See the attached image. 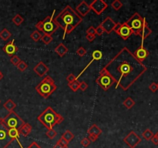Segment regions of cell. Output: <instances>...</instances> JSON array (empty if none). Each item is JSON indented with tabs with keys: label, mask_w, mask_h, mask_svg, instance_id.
<instances>
[{
	"label": "cell",
	"mask_w": 158,
	"mask_h": 148,
	"mask_svg": "<svg viewBox=\"0 0 158 148\" xmlns=\"http://www.w3.org/2000/svg\"><path fill=\"white\" fill-rule=\"evenodd\" d=\"M103 70L115 80L116 86L126 91L145 73L147 68L138 60L127 47H123Z\"/></svg>",
	"instance_id": "1"
},
{
	"label": "cell",
	"mask_w": 158,
	"mask_h": 148,
	"mask_svg": "<svg viewBox=\"0 0 158 148\" xmlns=\"http://www.w3.org/2000/svg\"><path fill=\"white\" fill-rule=\"evenodd\" d=\"M54 20L57 23L59 27H61L64 30V35H63V39H64L66 34H70L72 33L82 23L83 19L76 13V11L70 5H66L56 16Z\"/></svg>",
	"instance_id": "2"
},
{
	"label": "cell",
	"mask_w": 158,
	"mask_h": 148,
	"mask_svg": "<svg viewBox=\"0 0 158 148\" xmlns=\"http://www.w3.org/2000/svg\"><path fill=\"white\" fill-rule=\"evenodd\" d=\"M37 120L48 130H50L53 129L54 126L60 124L64 119L60 114L56 113L53 108L48 106L40 115H39Z\"/></svg>",
	"instance_id": "3"
},
{
	"label": "cell",
	"mask_w": 158,
	"mask_h": 148,
	"mask_svg": "<svg viewBox=\"0 0 158 148\" xmlns=\"http://www.w3.org/2000/svg\"><path fill=\"white\" fill-rule=\"evenodd\" d=\"M57 89V86L56 85L53 79L50 76H46L40 83L35 86V90L44 99H47Z\"/></svg>",
	"instance_id": "4"
},
{
	"label": "cell",
	"mask_w": 158,
	"mask_h": 148,
	"mask_svg": "<svg viewBox=\"0 0 158 148\" xmlns=\"http://www.w3.org/2000/svg\"><path fill=\"white\" fill-rule=\"evenodd\" d=\"M55 12L56 10H54L52 15H48L43 20L40 21L36 23L35 28L40 33L42 32L43 34H46V35H52L59 29V25L53 19Z\"/></svg>",
	"instance_id": "5"
},
{
	"label": "cell",
	"mask_w": 158,
	"mask_h": 148,
	"mask_svg": "<svg viewBox=\"0 0 158 148\" xmlns=\"http://www.w3.org/2000/svg\"><path fill=\"white\" fill-rule=\"evenodd\" d=\"M146 23V19L143 18L138 13H135L126 23L127 24L128 26L131 28V30L133 32V34L136 35H139L141 33V29L143 28L144 23Z\"/></svg>",
	"instance_id": "6"
},
{
	"label": "cell",
	"mask_w": 158,
	"mask_h": 148,
	"mask_svg": "<svg viewBox=\"0 0 158 148\" xmlns=\"http://www.w3.org/2000/svg\"><path fill=\"white\" fill-rule=\"evenodd\" d=\"M3 122L5 125L7 127L8 129H19V128L25 124V122L23 119L15 113V111H11L9 112L7 115L5 117L3 118Z\"/></svg>",
	"instance_id": "7"
},
{
	"label": "cell",
	"mask_w": 158,
	"mask_h": 148,
	"mask_svg": "<svg viewBox=\"0 0 158 148\" xmlns=\"http://www.w3.org/2000/svg\"><path fill=\"white\" fill-rule=\"evenodd\" d=\"M96 83H97L103 90L106 91L113 85V83H115V80L110 74H108L104 70L102 69V70L100 73V75L96 80Z\"/></svg>",
	"instance_id": "8"
},
{
	"label": "cell",
	"mask_w": 158,
	"mask_h": 148,
	"mask_svg": "<svg viewBox=\"0 0 158 148\" xmlns=\"http://www.w3.org/2000/svg\"><path fill=\"white\" fill-rule=\"evenodd\" d=\"M13 141L9 135V129L5 125L3 118H0V148H7Z\"/></svg>",
	"instance_id": "9"
},
{
	"label": "cell",
	"mask_w": 158,
	"mask_h": 148,
	"mask_svg": "<svg viewBox=\"0 0 158 148\" xmlns=\"http://www.w3.org/2000/svg\"><path fill=\"white\" fill-rule=\"evenodd\" d=\"M123 141L130 148H135L139 143H141L142 139L134 131H131L123 138Z\"/></svg>",
	"instance_id": "10"
},
{
	"label": "cell",
	"mask_w": 158,
	"mask_h": 148,
	"mask_svg": "<svg viewBox=\"0 0 158 148\" xmlns=\"http://www.w3.org/2000/svg\"><path fill=\"white\" fill-rule=\"evenodd\" d=\"M91 10H93L96 15H100L106 9L108 5L103 0H94L90 5Z\"/></svg>",
	"instance_id": "11"
},
{
	"label": "cell",
	"mask_w": 158,
	"mask_h": 148,
	"mask_svg": "<svg viewBox=\"0 0 158 148\" xmlns=\"http://www.w3.org/2000/svg\"><path fill=\"white\" fill-rule=\"evenodd\" d=\"M116 23L110 17H106L100 24V26L103 28L104 33L110 34L111 32H113V29L115 27Z\"/></svg>",
	"instance_id": "12"
},
{
	"label": "cell",
	"mask_w": 158,
	"mask_h": 148,
	"mask_svg": "<svg viewBox=\"0 0 158 148\" xmlns=\"http://www.w3.org/2000/svg\"><path fill=\"white\" fill-rule=\"evenodd\" d=\"M76 13L80 16H86L91 11L90 6L85 1H82L79 5L76 7Z\"/></svg>",
	"instance_id": "13"
},
{
	"label": "cell",
	"mask_w": 158,
	"mask_h": 148,
	"mask_svg": "<svg viewBox=\"0 0 158 148\" xmlns=\"http://www.w3.org/2000/svg\"><path fill=\"white\" fill-rule=\"evenodd\" d=\"M133 55L138 60L142 63L147 58V56H149V52L146 48L143 47V44L142 43L141 46L138 48L137 50H136Z\"/></svg>",
	"instance_id": "14"
},
{
	"label": "cell",
	"mask_w": 158,
	"mask_h": 148,
	"mask_svg": "<svg viewBox=\"0 0 158 148\" xmlns=\"http://www.w3.org/2000/svg\"><path fill=\"white\" fill-rule=\"evenodd\" d=\"M50 69L46 65L45 63L43 62H39V63L36 64V65L34 66L33 68V71L34 73H35V74H37L39 76H44L45 75H46V73L49 72Z\"/></svg>",
	"instance_id": "15"
},
{
	"label": "cell",
	"mask_w": 158,
	"mask_h": 148,
	"mask_svg": "<svg viewBox=\"0 0 158 148\" xmlns=\"http://www.w3.org/2000/svg\"><path fill=\"white\" fill-rule=\"evenodd\" d=\"M117 34L120 35L123 40H127L128 38L130 37V36L133 34V32H132L131 28L128 26V25L125 22V23H121V29H120V30H119Z\"/></svg>",
	"instance_id": "16"
},
{
	"label": "cell",
	"mask_w": 158,
	"mask_h": 148,
	"mask_svg": "<svg viewBox=\"0 0 158 148\" xmlns=\"http://www.w3.org/2000/svg\"><path fill=\"white\" fill-rule=\"evenodd\" d=\"M14 42H15V40H13L10 41L9 43H8L6 45H5V46L3 47V51H4L8 56H13L15 55V53H17L18 47L15 45Z\"/></svg>",
	"instance_id": "17"
},
{
	"label": "cell",
	"mask_w": 158,
	"mask_h": 148,
	"mask_svg": "<svg viewBox=\"0 0 158 148\" xmlns=\"http://www.w3.org/2000/svg\"><path fill=\"white\" fill-rule=\"evenodd\" d=\"M151 33H152V30H151V29H150V27L148 26L147 22L146 21V23H144V25H143V28H142V29H141V33L139 34V36H141V38L142 43H143L144 40H146L149 35H151Z\"/></svg>",
	"instance_id": "18"
},
{
	"label": "cell",
	"mask_w": 158,
	"mask_h": 148,
	"mask_svg": "<svg viewBox=\"0 0 158 148\" xmlns=\"http://www.w3.org/2000/svg\"><path fill=\"white\" fill-rule=\"evenodd\" d=\"M32 130H33V127L32 126L28 123H25V124L23 126H22L19 129V135L23 136V137H28L29 135L32 132Z\"/></svg>",
	"instance_id": "19"
},
{
	"label": "cell",
	"mask_w": 158,
	"mask_h": 148,
	"mask_svg": "<svg viewBox=\"0 0 158 148\" xmlns=\"http://www.w3.org/2000/svg\"><path fill=\"white\" fill-rule=\"evenodd\" d=\"M56 53H57L58 55L60 57H63L68 53V48L63 43H60L59 45L55 48L54 50Z\"/></svg>",
	"instance_id": "20"
},
{
	"label": "cell",
	"mask_w": 158,
	"mask_h": 148,
	"mask_svg": "<svg viewBox=\"0 0 158 148\" xmlns=\"http://www.w3.org/2000/svg\"><path fill=\"white\" fill-rule=\"evenodd\" d=\"M87 133L88 134H93V135L99 137V136L102 133V130L97 125L93 124L89 128V130L87 131Z\"/></svg>",
	"instance_id": "21"
},
{
	"label": "cell",
	"mask_w": 158,
	"mask_h": 148,
	"mask_svg": "<svg viewBox=\"0 0 158 148\" xmlns=\"http://www.w3.org/2000/svg\"><path fill=\"white\" fill-rule=\"evenodd\" d=\"M3 107L5 108V110L9 112L14 110V109L16 107V104L13 102L11 99H9L8 100L5 102V103L3 104Z\"/></svg>",
	"instance_id": "22"
},
{
	"label": "cell",
	"mask_w": 158,
	"mask_h": 148,
	"mask_svg": "<svg viewBox=\"0 0 158 148\" xmlns=\"http://www.w3.org/2000/svg\"><path fill=\"white\" fill-rule=\"evenodd\" d=\"M9 135L10 137L13 141L17 140L19 141V130L18 129H15V128H12V129H9Z\"/></svg>",
	"instance_id": "23"
},
{
	"label": "cell",
	"mask_w": 158,
	"mask_h": 148,
	"mask_svg": "<svg viewBox=\"0 0 158 148\" xmlns=\"http://www.w3.org/2000/svg\"><path fill=\"white\" fill-rule=\"evenodd\" d=\"M12 36V33L9 32V30L5 28L3 30L0 32V38L3 40V41H7L9 38Z\"/></svg>",
	"instance_id": "24"
},
{
	"label": "cell",
	"mask_w": 158,
	"mask_h": 148,
	"mask_svg": "<svg viewBox=\"0 0 158 148\" xmlns=\"http://www.w3.org/2000/svg\"><path fill=\"white\" fill-rule=\"evenodd\" d=\"M63 137L64 140H66V141H67L68 143H70L71 141H73V139H74V137H75V135H74V134H73V133H72L70 131L67 130V131H66L65 132H64V133H63V135H62V137Z\"/></svg>",
	"instance_id": "25"
},
{
	"label": "cell",
	"mask_w": 158,
	"mask_h": 148,
	"mask_svg": "<svg viewBox=\"0 0 158 148\" xmlns=\"http://www.w3.org/2000/svg\"><path fill=\"white\" fill-rule=\"evenodd\" d=\"M123 104L127 109L130 110V109H131V108L133 107V106L135 105V101L133 100L131 97H127L126 98L125 100H123Z\"/></svg>",
	"instance_id": "26"
},
{
	"label": "cell",
	"mask_w": 158,
	"mask_h": 148,
	"mask_svg": "<svg viewBox=\"0 0 158 148\" xmlns=\"http://www.w3.org/2000/svg\"><path fill=\"white\" fill-rule=\"evenodd\" d=\"M13 23L15 24L16 26H19L21 24H23V23L24 22V19L20 14H16V15L13 18Z\"/></svg>",
	"instance_id": "27"
},
{
	"label": "cell",
	"mask_w": 158,
	"mask_h": 148,
	"mask_svg": "<svg viewBox=\"0 0 158 148\" xmlns=\"http://www.w3.org/2000/svg\"><path fill=\"white\" fill-rule=\"evenodd\" d=\"M42 36H43L42 33H41L40 32H39L38 30L33 31V33H31V35H30L31 39H32V40H33L34 42H38V41L40 40Z\"/></svg>",
	"instance_id": "28"
},
{
	"label": "cell",
	"mask_w": 158,
	"mask_h": 148,
	"mask_svg": "<svg viewBox=\"0 0 158 148\" xmlns=\"http://www.w3.org/2000/svg\"><path fill=\"white\" fill-rule=\"evenodd\" d=\"M154 135L152 131L150 130V129H147L145 131H143V133H142V136L145 139L146 141H151V138L153 137V136Z\"/></svg>",
	"instance_id": "29"
},
{
	"label": "cell",
	"mask_w": 158,
	"mask_h": 148,
	"mask_svg": "<svg viewBox=\"0 0 158 148\" xmlns=\"http://www.w3.org/2000/svg\"><path fill=\"white\" fill-rule=\"evenodd\" d=\"M103 57V53L100 50H94L92 53V59L95 60H100Z\"/></svg>",
	"instance_id": "30"
},
{
	"label": "cell",
	"mask_w": 158,
	"mask_h": 148,
	"mask_svg": "<svg viewBox=\"0 0 158 148\" xmlns=\"http://www.w3.org/2000/svg\"><path fill=\"white\" fill-rule=\"evenodd\" d=\"M111 6L113 7L114 10L118 11L121 9V8L123 7V3H121L120 0H114L113 2L111 3Z\"/></svg>",
	"instance_id": "31"
},
{
	"label": "cell",
	"mask_w": 158,
	"mask_h": 148,
	"mask_svg": "<svg viewBox=\"0 0 158 148\" xmlns=\"http://www.w3.org/2000/svg\"><path fill=\"white\" fill-rule=\"evenodd\" d=\"M68 86L70 88L73 92H76L80 89V82L78 80L73 81V83H68Z\"/></svg>",
	"instance_id": "32"
},
{
	"label": "cell",
	"mask_w": 158,
	"mask_h": 148,
	"mask_svg": "<svg viewBox=\"0 0 158 148\" xmlns=\"http://www.w3.org/2000/svg\"><path fill=\"white\" fill-rule=\"evenodd\" d=\"M40 40L42 41L44 44H46V45H49V44L53 41V37H52V35L43 34Z\"/></svg>",
	"instance_id": "33"
},
{
	"label": "cell",
	"mask_w": 158,
	"mask_h": 148,
	"mask_svg": "<svg viewBox=\"0 0 158 148\" xmlns=\"http://www.w3.org/2000/svg\"><path fill=\"white\" fill-rule=\"evenodd\" d=\"M46 135L47 137L48 138H50V139H53V138H55L56 136H57V132L54 130V129H50V130H48L46 131Z\"/></svg>",
	"instance_id": "34"
},
{
	"label": "cell",
	"mask_w": 158,
	"mask_h": 148,
	"mask_svg": "<svg viewBox=\"0 0 158 148\" xmlns=\"http://www.w3.org/2000/svg\"><path fill=\"white\" fill-rule=\"evenodd\" d=\"M17 68L20 71H22V72H23V71H25L26 69L28 68V65L27 63H25V62H24V61L21 60L20 63H19L17 66Z\"/></svg>",
	"instance_id": "35"
},
{
	"label": "cell",
	"mask_w": 158,
	"mask_h": 148,
	"mask_svg": "<svg viewBox=\"0 0 158 148\" xmlns=\"http://www.w3.org/2000/svg\"><path fill=\"white\" fill-rule=\"evenodd\" d=\"M87 53V51L86 50L85 48L83 47V46H80V48H78V50H76V54H77L79 56H80V57H83Z\"/></svg>",
	"instance_id": "36"
},
{
	"label": "cell",
	"mask_w": 158,
	"mask_h": 148,
	"mask_svg": "<svg viewBox=\"0 0 158 148\" xmlns=\"http://www.w3.org/2000/svg\"><path fill=\"white\" fill-rule=\"evenodd\" d=\"M20 61H21L20 58L18 56L14 55V56H11L10 62H11V63H13V65L17 66L19 63H20Z\"/></svg>",
	"instance_id": "37"
},
{
	"label": "cell",
	"mask_w": 158,
	"mask_h": 148,
	"mask_svg": "<svg viewBox=\"0 0 158 148\" xmlns=\"http://www.w3.org/2000/svg\"><path fill=\"white\" fill-rule=\"evenodd\" d=\"M75 80H76V76L74 74H73V73H70V74H69V75L66 76V81L68 82V83H73V81Z\"/></svg>",
	"instance_id": "38"
},
{
	"label": "cell",
	"mask_w": 158,
	"mask_h": 148,
	"mask_svg": "<svg viewBox=\"0 0 158 148\" xmlns=\"http://www.w3.org/2000/svg\"><path fill=\"white\" fill-rule=\"evenodd\" d=\"M90 143L91 142L90 141V140H89L87 137L83 138V139H82L80 141L81 145L83 146V147H87L90 144Z\"/></svg>",
	"instance_id": "39"
},
{
	"label": "cell",
	"mask_w": 158,
	"mask_h": 148,
	"mask_svg": "<svg viewBox=\"0 0 158 148\" xmlns=\"http://www.w3.org/2000/svg\"><path fill=\"white\" fill-rule=\"evenodd\" d=\"M57 143H59V144H60L61 146L64 147L68 148V147H69V143H68L67 141H66V140H64L63 137H61L60 139L57 141Z\"/></svg>",
	"instance_id": "40"
},
{
	"label": "cell",
	"mask_w": 158,
	"mask_h": 148,
	"mask_svg": "<svg viewBox=\"0 0 158 148\" xmlns=\"http://www.w3.org/2000/svg\"><path fill=\"white\" fill-rule=\"evenodd\" d=\"M149 89H150V90H151V92H153V93H155L156 91L158 90L157 83H152L151 85L149 86Z\"/></svg>",
	"instance_id": "41"
},
{
	"label": "cell",
	"mask_w": 158,
	"mask_h": 148,
	"mask_svg": "<svg viewBox=\"0 0 158 148\" xmlns=\"http://www.w3.org/2000/svg\"><path fill=\"white\" fill-rule=\"evenodd\" d=\"M86 34H90V35H96V28L94 26H90L86 29Z\"/></svg>",
	"instance_id": "42"
},
{
	"label": "cell",
	"mask_w": 158,
	"mask_h": 148,
	"mask_svg": "<svg viewBox=\"0 0 158 148\" xmlns=\"http://www.w3.org/2000/svg\"><path fill=\"white\" fill-rule=\"evenodd\" d=\"M104 33V31H103V28L101 27L100 25H98L97 27L96 28V35H102Z\"/></svg>",
	"instance_id": "43"
},
{
	"label": "cell",
	"mask_w": 158,
	"mask_h": 148,
	"mask_svg": "<svg viewBox=\"0 0 158 148\" xmlns=\"http://www.w3.org/2000/svg\"><path fill=\"white\" fill-rule=\"evenodd\" d=\"M88 88V84L84 81H82V82H80V89L82 91H85L87 90Z\"/></svg>",
	"instance_id": "44"
},
{
	"label": "cell",
	"mask_w": 158,
	"mask_h": 148,
	"mask_svg": "<svg viewBox=\"0 0 158 148\" xmlns=\"http://www.w3.org/2000/svg\"><path fill=\"white\" fill-rule=\"evenodd\" d=\"M86 39L89 42H93L96 39V35H90V34H86Z\"/></svg>",
	"instance_id": "45"
},
{
	"label": "cell",
	"mask_w": 158,
	"mask_h": 148,
	"mask_svg": "<svg viewBox=\"0 0 158 148\" xmlns=\"http://www.w3.org/2000/svg\"><path fill=\"white\" fill-rule=\"evenodd\" d=\"M87 138L90 140V142H95V141L98 139L97 137H96V136L93 135V134H88Z\"/></svg>",
	"instance_id": "46"
},
{
	"label": "cell",
	"mask_w": 158,
	"mask_h": 148,
	"mask_svg": "<svg viewBox=\"0 0 158 148\" xmlns=\"http://www.w3.org/2000/svg\"><path fill=\"white\" fill-rule=\"evenodd\" d=\"M121 23H116L115 27H114V29H113V32H115V33L117 34L118 32H119V30H120V29H121Z\"/></svg>",
	"instance_id": "47"
},
{
	"label": "cell",
	"mask_w": 158,
	"mask_h": 148,
	"mask_svg": "<svg viewBox=\"0 0 158 148\" xmlns=\"http://www.w3.org/2000/svg\"><path fill=\"white\" fill-rule=\"evenodd\" d=\"M151 141L154 145H158V138L157 137V136H156L155 134L153 136V137L151 138Z\"/></svg>",
	"instance_id": "48"
},
{
	"label": "cell",
	"mask_w": 158,
	"mask_h": 148,
	"mask_svg": "<svg viewBox=\"0 0 158 148\" xmlns=\"http://www.w3.org/2000/svg\"><path fill=\"white\" fill-rule=\"evenodd\" d=\"M27 148H42L36 142H33Z\"/></svg>",
	"instance_id": "49"
},
{
	"label": "cell",
	"mask_w": 158,
	"mask_h": 148,
	"mask_svg": "<svg viewBox=\"0 0 158 148\" xmlns=\"http://www.w3.org/2000/svg\"><path fill=\"white\" fill-rule=\"evenodd\" d=\"M53 148H66V147H63V146H61L60 144H59V143H58L57 142H56V143L55 145H54Z\"/></svg>",
	"instance_id": "50"
},
{
	"label": "cell",
	"mask_w": 158,
	"mask_h": 148,
	"mask_svg": "<svg viewBox=\"0 0 158 148\" xmlns=\"http://www.w3.org/2000/svg\"><path fill=\"white\" fill-rule=\"evenodd\" d=\"M155 135H156V136H157V138H158V131H157V133H156V134H155Z\"/></svg>",
	"instance_id": "51"
},
{
	"label": "cell",
	"mask_w": 158,
	"mask_h": 148,
	"mask_svg": "<svg viewBox=\"0 0 158 148\" xmlns=\"http://www.w3.org/2000/svg\"><path fill=\"white\" fill-rule=\"evenodd\" d=\"M0 103H1V100H0Z\"/></svg>",
	"instance_id": "52"
},
{
	"label": "cell",
	"mask_w": 158,
	"mask_h": 148,
	"mask_svg": "<svg viewBox=\"0 0 158 148\" xmlns=\"http://www.w3.org/2000/svg\"><path fill=\"white\" fill-rule=\"evenodd\" d=\"M0 73H1V71H0Z\"/></svg>",
	"instance_id": "53"
},
{
	"label": "cell",
	"mask_w": 158,
	"mask_h": 148,
	"mask_svg": "<svg viewBox=\"0 0 158 148\" xmlns=\"http://www.w3.org/2000/svg\"><path fill=\"white\" fill-rule=\"evenodd\" d=\"M157 85H158V83H157Z\"/></svg>",
	"instance_id": "54"
}]
</instances>
